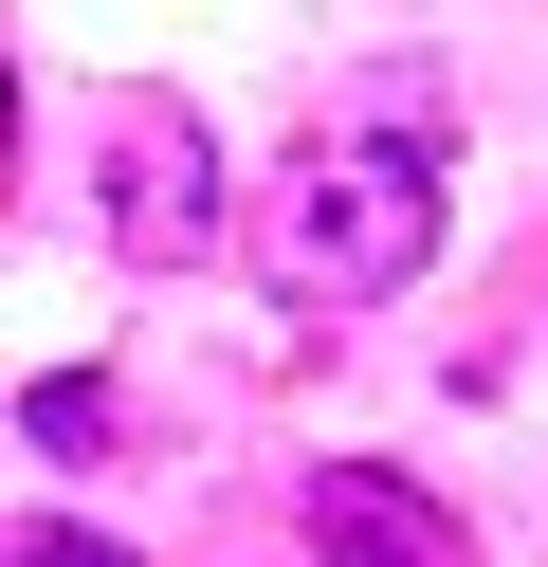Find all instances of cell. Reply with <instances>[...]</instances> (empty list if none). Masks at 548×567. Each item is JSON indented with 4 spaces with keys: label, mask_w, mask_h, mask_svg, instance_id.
<instances>
[{
    "label": "cell",
    "mask_w": 548,
    "mask_h": 567,
    "mask_svg": "<svg viewBox=\"0 0 548 567\" xmlns=\"http://www.w3.org/2000/svg\"><path fill=\"white\" fill-rule=\"evenodd\" d=\"M438 257V165L421 147H311L275 184V293L292 311H365Z\"/></svg>",
    "instance_id": "obj_1"
},
{
    "label": "cell",
    "mask_w": 548,
    "mask_h": 567,
    "mask_svg": "<svg viewBox=\"0 0 548 567\" xmlns=\"http://www.w3.org/2000/svg\"><path fill=\"white\" fill-rule=\"evenodd\" d=\"M92 220H110V257H146V275H165V257H201V238H219V147H201V128H165V111H128V128H110V165H92Z\"/></svg>",
    "instance_id": "obj_2"
},
{
    "label": "cell",
    "mask_w": 548,
    "mask_h": 567,
    "mask_svg": "<svg viewBox=\"0 0 548 567\" xmlns=\"http://www.w3.org/2000/svg\"><path fill=\"white\" fill-rule=\"evenodd\" d=\"M311 549L329 567H457V530H438V494H402L384 457H329L311 476Z\"/></svg>",
    "instance_id": "obj_3"
},
{
    "label": "cell",
    "mask_w": 548,
    "mask_h": 567,
    "mask_svg": "<svg viewBox=\"0 0 548 567\" xmlns=\"http://www.w3.org/2000/svg\"><path fill=\"white\" fill-rule=\"evenodd\" d=\"M19 440H37V457H92V440H110V384H92V367L19 384Z\"/></svg>",
    "instance_id": "obj_4"
},
{
    "label": "cell",
    "mask_w": 548,
    "mask_h": 567,
    "mask_svg": "<svg viewBox=\"0 0 548 567\" xmlns=\"http://www.w3.org/2000/svg\"><path fill=\"white\" fill-rule=\"evenodd\" d=\"M19 567H128L110 530H19Z\"/></svg>",
    "instance_id": "obj_5"
}]
</instances>
